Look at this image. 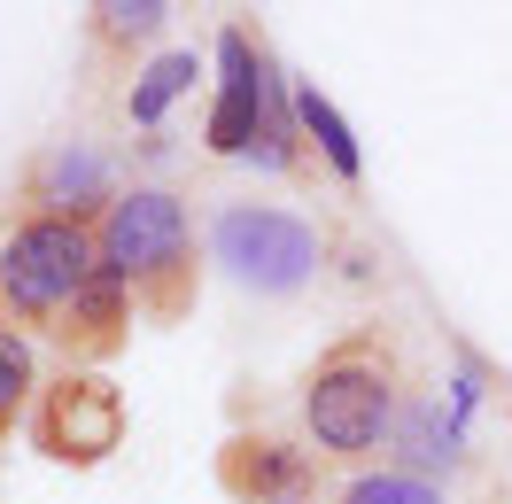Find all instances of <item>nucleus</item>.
I'll return each mask as SVG.
<instances>
[{
	"mask_svg": "<svg viewBox=\"0 0 512 504\" xmlns=\"http://www.w3.org/2000/svg\"><path fill=\"white\" fill-rule=\"evenodd\" d=\"M396 411H404V357H396V342H388L381 326L342 334L303 373V435L334 466H357V458L388 450Z\"/></svg>",
	"mask_w": 512,
	"mask_h": 504,
	"instance_id": "f257e3e1",
	"label": "nucleus"
},
{
	"mask_svg": "<svg viewBox=\"0 0 512 504\" xmlns=\"http://www.w3.org/2000/svg\"><path fill=\"white\" fill-rule=\"evenodd\" d=\"M101 233V264L125 272L140 318L156 326H179L194 311V287H202V264H194V225H187V202L163 187H125L117 210L94 225Z\"/></svg>",
	"mask_w": 512,
	"mask_h": 504,
	"instance_id": "f03ea898",
	"label": "nucleus"
},
{
	"mask_svg": "<svg viewBox=\"0 0 512 504\" xmlns=\"http://www.w3.org/2000/svg\"><path fill=\"white\" fill-rule=\"evenodd\" d=\"M101 272V233L70 218H16L0 233V334H55Z\"/></svg>",
	"mask_w": 512,
	"mask_h": 504,
	"instance_id": "7ed1b4c3",
	"label": "nucleus"
},
{
	"mask_svg": "<svg viewBox=\"0 0 512 504\" xmlns=\"http://www.w3.org/2000/svg\"><path fill=\"white\" fill-rule=\"evenodd\" d=\"M210 256L249 295H295L319 272V233L295 210H272V202H225L210 218Z\"/></svg>",
	"mask_w": 512,
	"mask_h": 504,
	"instance_id": "20e7f679",
	"label": "nucleus"
},
{
	"mask_svg": "<svg viewBox=\"0 0 512 504\" xmlns=\"http://www.w3.org/2000/svg\"><path fill=\"white\" fill-rule=\"evenodd\" d=\"M32 442L55 466H101L109 450H125V396L109 373H63L39 388L32 404Z\"/></svg>",
	"mask_w": 512,
	"mask_h": 504,
	"instance_id": "39448f33",
	"label": "nucleus"
},
{
	"mask_svg": "<svg viewBox=\"0 0 512 504\" xmlns=\"http://www.w3.org/2000/svg\"><path fill=\"white\" fill-rule=\"evenodd\" d=\"M280 86V70L264 55V39H249V24H225L218 32V101H210V156H249L256 132H264V101Z\"/></svg>",
	"mask_w": 512,
	"mask_h": 504,
	"instance_id": "423d86ee",
	"label": "nucleus"
},
{
	"mask_svg": "<svg viewBox=\"0 0 512 504\" xmlns=\"http://www.w3.org/2000/svg\"><path fill=\"white\" fill-rule=\"evenodd\" d=\"M117 171L101 148L86 140H55V148H39L32 171H24V218H70V225H101L117 210Z\"/></svg>",
	"mask_w": 512,
	"mask_h": 504,
	"instance_id": "0eeeda50",
	"label": "nucleus"
},
{
	"mask_svg": "<svg viewBox=\"0 0 512 504\" xmlns=\"http://www.w3.org/2000/svg\"><path fill=\"white\" fill-rule=\"evenodd\" d=\"M218 481L233 504H311L319 458L280 442V435H233L218 450Z\"/></svg>",
	"mask_w": 512,
	"mask_h": 504,
	"instance_id": "6e6552de",
	"label": "nucleus"
},
{
	"mask_svg": "<svg viewBox=\"0 0 512 504\" xmlns=\"http://www.w3.org/2000/svg\"><path fill=\"white\" fill-rule=\"evenodd\" d=\"M132 311H140V303H132L125 272H109V264H101L94 280H86V295L63 311V326L47 334V342L63 349V373H101V365L132 342Z\"/></svg>",
	"mask_w": 512,
	"mask_h": 504,
	"instance_id": "1a4fd4ad",
	"label": "nucleus"
},
{
	"mask_svg": "<svg viewBox=\"0 0 512 504\" xmlns=\"http://www.w3.org/2000/svg\"><path fill=\"white\" fill-rule=\"evenodd\" d=\"M388 450L404 458V473H427V481H435V466H450V458H458V419H435V404H427V396H404Z\"/></svg>",
	"mask_w": 512,
	"mask_h": 504,
	"instance_id": "9d476101",
	"label": "nucleus"
},
{
	"mask_svg": "<svg viewBox=\"0 0 512 504\" xmlns=\"http://www.w3.org/2000/svg\"><path fill=\"white\" fill-rule=\"evenodd\" d=\"M295 117H303V140H311V156H326V171L334 179H365V156H357V140L350 125H342V109L319 94V86H295Z\"/></svg>",
	"mask_w": 512,
	"mask_h": 504,
	"instance_id": "9b49d317",
	"label": "nucleus"
},
{
	"mask_svg": "<svg viewBox=\"0 0 512 504\" xmlns=\"http://www.w3.org/2000/svg\"><path fill=\"white\" fill-rule=\"evenodd\" d=\"M163 24H171L163 0H101V8H86V39H94V55H132V47H148Z\"/></svg>",
	"mask_w": 512,
	"mask_h": 504,
	"instance_id": "f8f14e48",
	"label": "nucleus"
},
{
	"mask_svg": "<svg viewBox=\"0 0 512 504\" xmlns=\"http://www.w3.org/2000/svg\"><path fill=\"white\" fill-rule=\"evenodd\" d=\"M39 404V357L24 334H0V442L16 435Z\"/></svg>",
	"mask_w": 512,
	"mask_h": 504,
	"instance_id": "ddd939ff",
	"label": "nucleus"
},
{
	"mask_svg": "<svg viewBox=\"0 0 512 504\" xmlns=\"http://www.w3.org/2000/svg\"><path fill=\"white\" fill-rule=\"evenodd\" d=\"M194 78H202V63H194V55H156V63L140 70V86L125 94V117H132V125H156V117L187 94Z\"/></svg>",
	"mask_w": 512,
	"mask_h": 504,
	"instance_id": "4468645a",
	"label": "nucleus"
},
{
	"mask_svg": "<svg viewBox=\"0 0 512 504\" xmlns=\"http://www.w3.org/2000/svg\"><path fill=\"white\" fill-rule=\"evenodd\" d=\"M342 504H443V489L427 473H404V466H381V473H357Z\"/></svg>",
	"mask_w": 512,
	"mask_h": 504,
	"instance_id": "2eb2a0df",
	"label": "nucleus"
},
{
	"mask_svg": "<svg viewBox=\"0 0 512 504\" xmlns=\"http://www.w3.org/2000/svg\"><path fill=\"white\" fill-rule=\"evenodd\" d=\"M311 504H319V497H311Z\"/></svg>",
	"mask_w": 512,
	"mask_h": 504,
	"instance_id": "dca6fc26",
	"label": "nucleus"
}]
</instances>
